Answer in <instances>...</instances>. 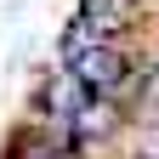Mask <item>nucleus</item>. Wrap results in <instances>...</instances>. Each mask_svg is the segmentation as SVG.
<instances>
[{"mask_svg": "<svg viewBox=\"0 0 159 159\" xmlns=\"http://www.w3.org/2000/svg\"><path fill=\"white\" fill-rule=\"evenodd\" d=\"M136 68H142V63H136V51L119 46V40H97L85 57H74V63H68V74L80 80V85H85L91 97H108V102H114V97H125V85L136 80Z\"/></svg>", "mask_w": 159, "mask_h": 159, "instance_id": "nucleus-1", "label": "nucleus"}, {"mask_svg": "<svg viewBox=\"0 0 159 159\" xmlns=\"http://www.w3.org/2000/svg\"><path fill=\"white\" fill-rule=\"evenodd\" d=\"M85 102H91V91L80 85L68 68H51V74L34 85V97H29V108H34L40 125H74V114L85 108Z\"/></svg>", "mask_w": 159, "mask_h": 159, "instance_id": "nucleus-2", "label": "nucleus"}, {"mask_svg": "<svg viewBox=\"0 0 159 159\" xmlns=\"http://www.w3.org/2000/svg\"><path fill=\"white\" fill-rule=\"evenodd\" d=\"M80 17L91 23V34H97V40H119L125 29H136L142 0H80Z\"/></svg>", "mask_w": 159, "mask_h": 159, "instance_id": "nucleus-3", "label": "nucleus"}, {"mask_svg": "<svg viewBox=\"0 0 159 159\" xmlns=\"http://www.w3.org/2000/svg\"><path fill=\"white\" fill-rule=\"evenodd\" d=\"M91 46H97V34H91V23H85V17L74 11V23H68L63 34H57V57H63V68L74 63V57H85Z\"/></svg>", "mask_w": 159, "mask_h": 159, "instance_id": "nucleus-4", "label": "nucleus"}]
</instances>
